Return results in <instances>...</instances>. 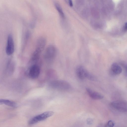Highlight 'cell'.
<instances>
[{
	"label": "cell",
	"instance_id": "cell-1",
	"mask_svg": "<svg viewBox=\"0 0 127 127\" xmlns=\"http://www.w3.org/2000/svg\"><path fill=\"white\" fill-rule=\"evenodd\" d=\"M76 73L78 77L80 79H87L93 81L97 80L96 78L94 75L89 72L82 66L79 65L76 68Z\"/></svg>",
	"mask_w": 127,
	"mask_h": 127
},
{
	"label": "cell",
	"instance_id": "cell-2",
	"mask_svg": "<svg viewBox=\"0 0 127 127\" xmlns=\"http://www.w3.org/2000/svg\"><path fill=\"white\" fill-rule=\"evenodd\" d=\"M50 85L55 90L62 91H67L71 88V85L69 82L62 80H56L52 81Z\"/></svg>",
	"mask_w": 127,
	"mask_h": 127
},
{
	"label": "cell",
	"instance_id": "cell-3",
	"mask_svg": "<svg viewBox=\"0 0 127 127\" xmlns=\"http://www.w3.org/2000/svg\"><path fill=\"white\" fill-rule=\"evenodd\" d=\"M54 113L52 111H47L36 116L29 121V124L32 125L45 120L53 116Z\"/></svg>",
	"mask_w": 127,
	"mask_h": 127
},
{
	"label": "cell",
	"instance_id": "cell-4",
	"mask_svg": "<svg viewBox=\"0 0 127 127\" xmlns=\"http://www.w3.org/2000/svg\"><path fill=\"white\" fill-rule=\"evenodd\" d=\"M56 52V49L55 46L52 45L48 46L44 54V59L48 61L53 60L55 58Z\"/></svg>",
	"mask_w": 127,
	"mask_h": 127
},
{
	"label": "cell",
	"instance_id": "cell-5",
	"mask_svg": "<svg viewBox=\"0 0 127 127\" xmlns=\"http://www.w3.org/2000/svg\"><path fill=\"white\" fill-rule=\"evenodd\" d=\"M114 109L120 111L127 113V101L120 100L114 101L111 104Z\"/></svg>",
	"mask_w": 127,
	"mask_h": 127
},
{
	"label": "cell",
	"instance_id": "cell-6",
	"mask_svg": "<svg viewBox=\"0 0 127 127\" xmlns=\"http://www.w3.org/2000/svg\"><path fill=\"white\" fill-rule=\"evenodd\" d=\"M15 50V45L13 37L11 34L8 36L5 52L8 55H11L13 53Z\"/></svg>",
	"mask_w": 127,
	"mask_h": 127
},
{
	"label": "cell",
	"instance_id": "cell-7",
	"mask_svg": "<svg viewBox=\"0 0 127 127\" xmlns=\"http://www.w3.org/2000/svg\"><path fill=\"white\" fill-rule=\"evenodd\" d=\"M40 72V70L39 67L34 64L30 68L29 75L31 78L36 79L39 77Z\"/></svg>",
	"mask_w": 127,
	"mask_h": 127
},
{
	"label": "cell",
	"instance_id": "cell-8",
	"mask_svg": "<svg viewBox=\"0 0 127 127\" xmlns=\"http://www.w3.org/2000/svg\"><path fill=\"white\" fill-rule=\"evenodd\" d=\"M86 90L89 96L94 100H101L104 98L102 95L98 92L93 91L90 88H86Z\"/></svg>",
	"mask_w": 127,
	"mask_h": 127
},
{
	"label": "cell",
	"instance_id": "cell-9",
	"mask_svg": "<svg viewBox=\"0 0 127 127\" xmlns=\"http://www.w3.org/2000/svg\"><path fill=\"white\" fill-rule=\"evenodd\" d=\"M111 72L114 74L118 75L121 74L122 69L117 63H114L111 65Z\"/></svg>",
	"mask_w": 127,
	"mask_h": 127
},
{
	"label": "cell",
	"instance_id": "cell-10",
	"mask_svg": "<svg viewBox=\"0 0 127 127\" xmlns=\"http://www.w3.org/2000/svg\"><path fill=\"white\" fill-rule=\"evenodd\" d=\"M0 104H4L12 107H16L17 104L14 101L7 99H1L0 100Z\"/></svg>",
	"mask_w": 127,
	"mask_h": 127
},
{
	"label": "cell",
	"instance_id": "cell-11",
	"mask_svg": "<svg viewBox=\"0 0 127 127\" xmlns=\"http://www.w3.org/2000/svg\"><path fill=\"white\" fill-rule=\"evenodd\" d=\"M54 4L55 8L60 16L64 18L65 16L64 14L60 5L57 3H55Z\"/></svg>",
	"mask_w": 127,
	"mask_h": 127
},
{
	"label": "cell",
	"instance_id": "cell-12",
	"mask_svg": "<svg viewBox=\"0 0 127 127\" xmlns=\"http://www.w3.org/2000/svg\"><path fill=\"white\" fill-rule=\"evenodd\" d=\"M107 125L108 127H113L115 124L112 121H110L108 122Z\"/></svg>",
	"mask_w": 127,
	"mask_h": 127
},
{
	"label": "cell",
	"instance_id": "cell-13",
	"mask_svg": "<svg viewBox=\"0 0 127 127\" xmlns=\"http://www.w3.org/2000/svg\"><path fill=\"white\" fill-rule=\"evenodd\" d=\"M87 122L88 124L90 125L92 124L93 120L91 118H88L87 120Z\"/></svg>",
	"mask_w": 127,
	"mask_h": 127
},
{
	"label": "cell",
	"instance_id": "cell-14",
	"mask_svg": "<svg viewBox=\"0 0 127 127\" xmlns=\"http://www.w3.org/2000/svg\"><path fill=\"white\" fill-rule=\"evenodd\" d=\"M69 2L70 6L71 7H72L73 5V4L72 1L71 0H69Z\"/></svg>",
	"mask_w": 127,
	"mask_h": 127
},
{
	"label": "cell",
	"instance_id": "cell-15",
	"mask_svg": "<svg viewBox=\"0 0 127 127\" xmlns=\"http://www.w3.org/2000/svg\"><path fill=\"white\" fill-rule=\"evenodd\" d=\"M125 29L126 30H127V22H126V23H125Z\"/></svg>",
	"mask_w": 127,
	"mask_h": 127
},
{
	"label": "cell",
	"instance_id": "cell-16",
	"mask_svg": "<svg viewBox=\"0 0 127 127\" xmlns=\"http://www.w3.org/2000/svg\"></svg>",
	"mask_w": 127,
	"mask_h": 127
}]
</instances>
